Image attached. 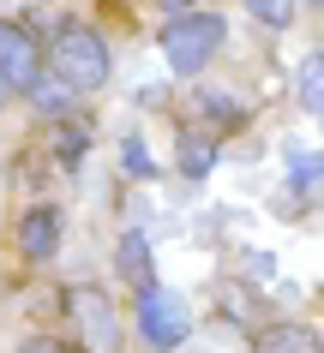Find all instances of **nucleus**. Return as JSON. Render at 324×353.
Instances as JSON below:
<instances>
[{"label": "nucleus", "instance_id": "0eeeda50", "mask_svg": "<svg viewBox=\"0 0 324 353\" xmlns=\"http://www.w3.org/2000/svg\"><path fill=\"white\" fill-rule=\"evenodd\" d=\"M252 353H318V335L306 323H265L252 335Z\"/></svg>", "mask_w": 324, "mask_h": 353}, {"label": "nucleus", "instance_id": "423d86ee", "mask_svg": "<svg viewBox=\"0 0 324 353\" xmlns=\"http://www.w3.org/2000/svg\"><path fill=\"white\" fill-rule=\"evenodd\" d=\"M55 245H60V210H48V204H37L30 216L19 222V252L24 258H55Z\"/></svg>", "mask_w": 324, "mask_h": 353}, {"label": "nucleus", "instance_id": "20e7f679", "mask_svg": "<svg viewBox=\"0 0 324 353\" xmlns=\"http://www.w3.org/2000/svg\"><path fill=\"white\" fill-rule=\"evenodd\" d=\"M66 305H73L90 353H120V323H115V312H108V294H102V288H73Z\"/></svg>", "mask_w": 324, "mask_h": 353}, {"label": "nucleus", "instance_id": "9d476101", "mask_svg": "<svg viewBox=\"0 0 324 353\" xmlns=\"http://www.w3.org/2000/svg\"><path fill=\"white\" fill-rule=\"evenodd\" d=\"M318 78H324V54H318V48H312V54H306L301 60V84H294V90H301V102H306V114H318L324 108V84H318Z\"/></svg>", "mask_w": 324, "mask_h": 353}, {"label": "nucleus", "instance_id": "2eb2a0df", "mask_svg": "<svg viewBox=\"0 0 324 353\" xmlns=\"http://www.w3.org/2000/svg\"><path fill=\"white\" fill-rule=\"evenodd\" d=\"M19 353H66V347H60L55 335H30V341H24V347H19Z\"/></svg>", "mask_w": 324, "mask_h": 353}, {"label": "nucleus", "instance_id": "1a4fd4ad", "mask_svg": "<svg viewBox=\"0 0 324 353\" xmlns=\"http://www.w3.org/2000/svg\"><path fill=\"white\" fill-rule=\"evenodd\" d=\"M120 276L133 281L138 294L151 288V245H144V234H126L120 240Z\"/></svg>", "mask_w": 324, "mask_h": 353}, {"label": "nucleus", "instance_id": "9b49d317", "mask_svg": "<svg viewBox=\"0 0 324 353\" xmlns=\"http://www.w3.org/2000/svg\"><path fill=\"white\" fill-rule=\"evenodd\" d=\"M318 150H301V144H294V150H288V180H294V192H318Z\"/></svg>", "mask_w": 324, "mask_h": 353}, {"label": "nucleus", "instance_id": "6e6552de", "mask_svg": "<svg viewBox=\"0 0 324 353\" xmlns=\"http://www.w3.org/2000/svg\"><path fill=\"white\" fill-rule=\"evenodd\" d=\"M210 168H216V144L187 126V132H180V174H187V180H204Z\"/></svg>", "mask_w": 324, "mask_h": 353}, {"label": "nucleus", "instance_id": "ddd939ff", "mask_svg": "<svg viewBox=\"0 0 324 353\" xmlns=\"http://www.w3.org/2000/svg\"><path fill=\"white\" fill-rule=\"evenodd\" d=\"M30 96H37L48 114H60L66 102H73V90H66V84H48V78H37V84H30Z\"/></svg>", "mask_w": 324, "mask_h": 353}, {"label": "nucleus", "instance_id": "f8f14e48", "mask_svg": "<svg viewBox=\"0 0 324 353\" xmlns=\"http://www.w3.org/2000/svg\"><path fill=\"white\" fill-rule=\"evenodd\" d=\"M247 12L265 24V30H288V24H294V0H247Z\"/></svg>", "mask_w": 324, "mask_h": 353}, {"label": "nucleus", "instance_id": "f257e3e1", "mask_svg": "<svg viewBox=\"0 0 324 353\" xmlns=\"http://www.w3.org/2000/svg\"><path fill=\"white\" fill-rule=\"evenodd\" d=\"M48 54H55L66 90H96V84L108 78V42L96 37V30H84V24H60Z\"/></svg>", "mask_w": 324, "mask_h": 353}, {"label": "nucleus", "instance_id": "4468645a", "mask_svg": "<svg viewBox=\"0 0 324 353\" xmlns=\"http://www.w3.org/2000/svg\"><path fill=\"white\" fill-rule=\"evenodd\" d=\"M120 156H126V168H133L138 180H144V174H156V168H151V156H144V144H138V138H126V144H120Z\"/></svg>", "mask_w": 324, "mask_h": 353}, {"label": "nucleus", "instance_id": "39448f33", "mask_svg": "<svg viewBox=\"0 0 324 353\" xmlns=\"http://www.w3.org/2000/svg\"><path fill=\"white\" fill-rule=\"evenodd\" d=\"M42 78V42L24 24H0V84L6 90H30Z\"/></svg>", "mask_w": 324, "mask_h": 353}, {"label": "nucleus", "instance_id": "f03ea898", "mask_svg": "<svg viewBox=\"0 0 324 353\" xmlns=\"http://www.w3.org/2000/svg\"><path fill=\"white\" fill-rule=\"evenodd\" d=\"M222 30H229V24L216 19V12H180V19L162 30V54H169V66L180 78H192V72H204L210 54L222 48Z\"/></svg>", "mask_w": 324, "mask_h": 353}, {"label": "nucleus", "instance_id": "7ed1b4c3", "mask_svg": "<svg viewBox=\"0 0 324 353\" xmlns=\"http://www.w3.org/2000/svg\"><path fill=\"white\" fill-rule=\"evenodd\" d=\"M138 335H144L156 353H169V347H180V341L192 335V317H187V305H180L174 294L144 288V294H138Z\"/></svg>", "mask_w": 324, "mask_h": 353}]
</instances>
